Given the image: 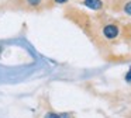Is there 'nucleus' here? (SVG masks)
<instances>
[{
    "instance_id": "nucleus-2",
    "label": "nucleus",
    "mask_w": 131,
    "mask_h": 118,
    "mask_svg": "<svg viewBox=\"0 0 131 118\" xmlns=\"http://www.w3.org/2000/svg\"><path fill=\"white\" fill-rule=\"evenodd\" d=\"M83 6H86L90 10H102L103 2L102 0H83Z\"/></svg>"
},
{
    "instance_id": "nucleus-7",
    "label": "nucleus",
    "mask_w": 131,
    "mask_h": 118,
    "mask_svg": "<svg viewBox=\"0 0 131 118\" xmlns=\"http://www.w3.org/2000/svg\"><path fill=\"white\" fill-rule=\"evenodd\" d=\"M55 3H58V4H63V3H68L69 0H54Z\"/></svg>"
},
{
    "instance_id": "nucleus-3",
    "label": "nucleus",
    "mask_w": 131,
    "mask_h": 118,
    "mask_svg": "<svg viewBox=\"0 0 131 118\" xmlns=\"http://www.w3.org/2000/svg\"><path fill=\"white\" fill-rule=\"evenodd\" d=\"M27 6H31V7H38V6H41V3H42V0H26Z\"/></svg>"
},
{
    "instance_id": "nucleus-4",
    "label": "nucleus",
    "mask_w": 131,
    "mask_h": 118,
    "mask_svg": "<svg viewBox=\"0 0 131 118\" xmlns=\"http://www.w3.org/2000/svg\"><path fill=\"white\" fill-rule=\"evenodd\" d=\"M44 118H61V114L54 112V111H48L45 115H44Z\"/></svg>"
},
{
    "instance_id": "nucleus-5",
    "label": "nucleus",
    "mask_w": 131,
    "mask_h": 118,
    "mask_svg": "<svg viewBox=\"0 0 131 118\" xmlns=\"http://www.w3.org/2000/svg\"><path fill=\"white\" fill-rule=\"evenodd\" d=\"M124 13L128 14V16H131V0L124 4Z\"/></svg>"
},
{
    "instance_id": "nucleus-6",
    "label": "nucleus",
    "mask_w": 131,
    "mask_h": 118,
    "mask_svg": "<svg viewBox=\"0 0 131 118\" xmlns=\"http://www.w3.org/2000/svg\"><path fill=\"white\" fill-rule=\"evenodd\" d=\"M125 80H127L128 83H131V67H130V69H128L127 75H125Z\"/></svg>"
},
{
    "instance_id": "nucleus-1",
    "label": "nucleus",
    "mask_w": 131,
    "mask_h": 118,
    "mask_svg": "<svg viewBox=\"0 0 131 118\" xmlns=\"http://www.w3.org/2000/svg\"><path fill=\"white\" fill-rule=\"evenodd\" d=\"M120 34V28L116 24H107L103 27V35L107 39H116Z\"/></svg>"
}]
</instances>
